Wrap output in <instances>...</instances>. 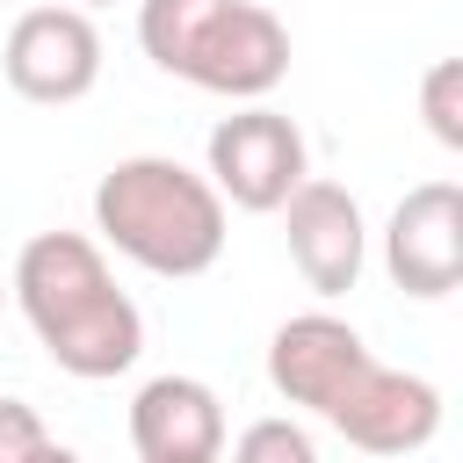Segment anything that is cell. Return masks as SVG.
Wrapping results in <instances>:
<instances>
[{"mask_svg": "<svg viewBox=\"0 0 463 463\" xmlns=\"http://www.w3.org/2000/svg\"><path fill=\"white\" fill-rule=\"evenodd\" d=\"M224 463H318V441L304 420L268 412V420H246L239 441H224Z\"/></svg>", "mask_w": 463, "mask_h": 463, "instance_id": "8fae6325", "label": "cell"}, {"mask_svg": "<svg viewBox=\"0 0 463 463\" xmlns=\"http://www.w3.org/2000/svg\"><path fill=\"white\" fill-rule=\"evenodd\" d=\"M43 441H51L43 434V412L22 405V398H0V463H29Z\"/></svg>", "mask_w": 463, "mask_h": 463, "instance_id": "4fadbf2b", "label": "cell"}, {"mask_svg": "<svg viewBox=\"0 0 463 463\" xmlns=\"http://www.w3.org/2000/svg\"><path fill=\"white\" fill-rule=\"evenodd\" d=\"M0 304H14V297H7V275H0Z\"/></svg>", "mask_w": 463, "mask_h": 463, "instance_id": "2e32d148", "label": "cell"}, {"mask_svg": "<svg viewBox=\"0 0 463 463\" xmlns=\"http://www.w3.org/2000/svg\"><path fill=\"white\" fill-rule=\"evenodd\" d=\"M130 449H137V463H224V398L181 369L137 383Z\"/></svg>", "mask_w": 463, "mask_h": 463, "instance_id": "9c48e42d", "label": "cell"}, {"mask_svg": "<svg viewBox=\"0 0 463 463\" xmlns=\"http://www.w3.org/2000/svg\"><path fill=\"white\" fill-rule=\"evenodd\" d=\"M0 72L22 101L36 109H72L94 94L101 80V29L87 7L72 0H43V7H22L7 43H0Z\"/></svg>", "mask_w": 463, "mask_h": 463, "instance_id": "8992f818", "label": "cell"}, {"mask_svg": "<svg viewBox=\"0 0 463 463\" xmlns=\"http://www.w3.org/2000/svg\"><path fill=\"white\" fill-rule=\"evenodd\" d=\"M72 7H87V14H94V7H109V0H72Z\"/></svg>", "mask_w": 463, "mask_h": 463, "instance_id": "9a60e30c", "label": "cell"}, {"mask_svg": "<svg viewBox=\"0 0 463 463\" xmlns=\"http://www.w3.org/2000/svg\"><path fill=\"white\" fill-rule=\"evenodd\" d=\"M7 297L36 347L80 383H109L145 354V311L116 289V268L87 232H36L7 268Z\"/></svg>", "mask_w": 463, "mask_h": 463, "instance_id": "6da1fadb", "label": "cell"}, {"mask_svg": "<svg viewBox=\"0 0 463 463\" xmlns=\"http://www.w3.org/2000/svg\"><path fill=\"white\" fill-rule=\"evenodd\" d=\"M282 239H289V260L297 275L318 289V297H347L362 282V260H369V217L362 203L340 188V181H304L289 203H282Z\"/></svg>", "mask_w": 463, "mask_h": 463, "instance_id": "ba28073f", "label": "cell"}, {"mask_svg": "<svg viewBox=\"0 0 463 463\" xmlns=\"http://www.w3.org/2000/svg\"><path fill=\"white\" fill-rule=\"evenodd\" d=\"M29 463H80V456H72V449H65V441H43V449H36V456H29Z\"/></svg>", "mask_w": 463, "mask_h": 463, "instance_id": "5bb4252c", "label": "cell"}, {"mask_svg": "<svg viewBox=\"0 0 463 463\" xmlns=\"http://www.w3.org/2000/svg\"><path fill=\"white\" fill-rule=\"evenodd\" d=\"M311 420H326V427H333L347 449H362V456H420V449L441 434V391H434L427 376H412V369H391V362L362 354V362L326 391V405H318Z\"/></svg>", "mask_w": 463, "mask_h": 463, "instance_id": "5b68a950", "label": "cell"}, {"mask_svg": "<svg viewBox=\"0 0 463 463\" xmlns=\"http://www.w3.org/2000/svg\"><path fill=\"white\" fill-rule=\"evenodd\" d=\"M137 43L166 80L224 101H268L289 80V29L260 0H137Z\"/></svg>", "mask_w": 463, "mask_h": 463, "instance_id": "3957f363", "label": "cell"}, {"mask_svg": "<svg viewBox=\"0 0 463 463\" xmlns=\"http://www.w3.org/2000/svg\"><path fill=\"white\" fill-rule=\"evenodd\" d=\"M362 354H369V340H362L340 311H297V318H282V326L268 333V383H275V398L318 412L326 391H333Z\"/></svg>", "mask_w": 463, "mask_h": 463, "instance_id": "30bf717a", "label": "cell"}, {"mask_svg": "<svg viewBox=\"0 0 463 463\" xmlns=\"http://www.w3.org/2000/svg\"><path fill=\"white\" fill-rule=\"evenodd\" d=\"M383 275L434 304L463 289V181H420L383 217Z\"/></svg>", "mask_w": 463, "mask_h": 463, "instance_id": "52a82bcc", "label": "cell"}, {"mask_svg": "<svg viewBox=\"0 0 463 463\" xmlns=\"http://www.w3.org/2000/svg\"><path fill=\"white\" fill-rule=\"evenodd\" d=\"M203 159H210L203 174L224 195V210H253V217H275L311 181V145H304L297 116H282L268 101H246V109L217 116Z\"/></svg>", "mask_w": 463, "mask_h": 463, "instance_id": "277c9868", "label": "cell"}, {"mask_svg": "<svg viewBox=\"0 0 463 463\" xmlns=\"http://www.w3.org/2000/svg\"><path fill=\"white\" fill-rule=\"evenodd\" d=\"M94 239H101V253H123L145 275L188 282L224 260L232 210L210 188V174H195L166 152H130L94 181Z\"/></svg>", "mask_w": 463, "mask_h": 463, "instance_id": "7a4b0ae2", "label": "cell"}, {"mask_svg": "<svg viewBox=\"0 0 463 463\" xmlns=\"http://www.w3.org/2000/svg\"><path fill=\"white\" fill-rule=\"evenodd\" d=\"M420 123L441 152H463V58H434L420 72Z\"/></svg>", "mask_w": 463, "mask_h": 463, "instance_id": "7c38bea8", "label": "cell"}]
</instances>
